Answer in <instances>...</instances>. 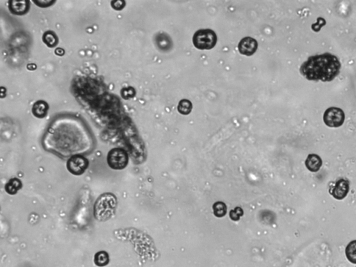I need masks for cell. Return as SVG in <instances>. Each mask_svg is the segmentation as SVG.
I'll return each instance as SVG.
<instances>
[{
    "mask_svg": "<svg viewBox=\"0 0 356 267\" xmlns=\"http://www.w3.org/2000/svg\"><path fill=\"white\" fill-rule=\"evenodd\" d=\"M8 8L13 14L22 16L28 12L30 2L28 1H9Z\"/></svg>",
    "mask_w": 356,
    "mask_h": 267,
    "instance_id": "cell-9",
    "label": "cell"
},
{
    "mask_svg": "<svg viewBox=\"0 0 356 267\" xmlns=\"http://www.w3.org/2000/svg\"><path fill=\"white\" fill-rule=\"evenodd\" d=\"M22 187H23V183H22L21 179L14 178L10 179L6 183V186H5V190L9 195H15L18 192V191L21 190Z\"/></svg>",
    "mask_w": 356,
    "mask_h": 267,
    "instance_id": "cell-12",
    "label": "cell"
},
{
    "mask_svg": "<svg viewBox=\"0 0 356 267\" xmlns=\"http://www.w3.org/2000/svg\"><path fill=\"white\" fill-rule=\"evenodd\" d=\"M117 208V199L115 195L105 193L99 196L94 205V216L98 221H107L115 214Z\"/></svg>",
    "mask_w": 356,
    "mask_h": 267,
    "instance_id": "cell-2",
    "label": "cell"
},
{
    "mask_svg": "<svg viewBox=\"0 0 356 267\" xmlns=\"http://www.w3.org/2000/svg\"><path fill=\"white\" fill-rule=\"evenodd\" d=\"M322 158L316 154H310L305 160V166L309 171L312 173H316L320 171L322 166Z\"/></svg>",
    "mask_w": 356,
    "mask_h": 267,
    "instance_id": "cell-10",
    "label": "cell"
},
{
    "mask_svg": "<svg viewBox=\"0 0 356 267\" xmlns=\"http://www.w3.org/2000/svg\"><path fill=\"white\" fill-rule=\"evenodd\" d=\"M107 160L108 165L112 169L122 170L128 164V154L123 149L116 148L109 152Z\"/></svg>",
    "mask_w": 356,
    "mask_h": 267,
    "instance_id": "cell-4",
    "label": "cell"
},
{
    "mask_svg": "<svg viewBox=\"0 0 356 267\" xmlns=\"http://www.w3.org/2000/svg\"><path fill=\"white\" fill-rule=\"evenodd\" d=\"M213 209L215 216L219 218L223 217L226 214V205L222 202L216 203L213 206Z\"/></svg>",
    "mask_w": 356,
    "mask_h": 267,
    "instance_id": "cell-17",
    "label": "cell"
},
{
    "mask_svg": "<svg viewBox=\"0 0 356 267\" xmlns=\"http://www.w3.org/2000/svg\"><path fill=\"white\" fill-rule=\"evenodd\" d=\"M43 42L49 48H54L58 43V37L52 31H46L43 36Z\"/></svg>",
    "mask_w": 356,
    "mask_h": 267,
    "instance_id": "cell-15",
    "label": "cell"
},
{
    "mask_svg": "<svg viewBox=\"0 0 356 267\" xmlns=\"http://www.w3.org/2000/svg\"><path fill=\"white\" fill-rule=\"evenodd\" d=\"M88 159L80 154H75L70 158L67 162L66 166L69 172L75 176H80L88 169Z\"/></svg>",
    "mask_w": 356,
    "mask_h": 267,
    "instance_id": "cell-6",
    "label": "cell"
},
{
    "mask_svg": "<svg viewBox=\"0 0 356 267\" xmlns=\"http://www.w3.org/2000/svg\"><path fill=\"white\" fill-rule=\"evenodd\" d=\"M349 191V182L347 179H339L335 183V186H334L332 190L330 191L332 196L335 198V199L343 200L347 197V194H348Z\"/></svg>",
    "mask_w": 356,
    "mask_h": 267,
    "instance_id": "cell-8",
    "label": "cell"
},
{
    "mask_svg": "<svg viewBox=\"0 0 356 267\" xmlns=\"http://www.w3.org/2000/svg\"><path fill=\"white\" fill-rule=\"evenodd\" d=\"M346 256L350 263L356 265V240L351 241L345 250Z\"/></svg>",
    "mask_w": 356,
    "mask_h": 267,
    "instance_id": "cell-14",
    "label": "cell"
},
{
    "mask_svg": "<svg viewBox=\"0 0 356 267\" xmlns=\"http://www.w3.org/2000/svg\"><path fill=\"white\" fill-rule=\"evenodd\" d=\"M49 110V106L46 102L38 100L35 102L32 107V113L36 118L43 119L46 117Z\"/></svg>",
    "mask_w": 356,
    "mask_h": 267,
    "instance_id": "cell-11",
    "label": "cell"
},
{
    "mask_svg": "<svg viewBox=\"0 0 356 267\" xmlns=\"http://www.w3.org/2000/svg\"><path fill=\"white\" fill-rule=\"evenodd\" d=\"M340 61L330 53L309 57L300 68V73L311 81L331 82L340 74Z\"/></svg>",
    "mask_w": 356,
    "mask_h": 267,
    "instance_id": "cell-1",
    "label": "cell"
},
{
    "mask_svg": "<svg viewBox=\"0 0 356 267\" xmlns=\"http://www.w3.org/2000/svg\"><path fill=\"white\" fill-rule=\"evenodd\" d=\"M111 4H112V7H113L114 9L117 10V11H120V10H122V8H124V6H125V2L124 1H114L111 3Z\"/></svg>",
    "mask_w": 356,
    "mask_h": 267,
    "instance_id": "cell-18",
    "label": "cell"
},
{
    "mask_svg": "<svg viewBox=\"0 0 356 267\" xmlns=\"http://www.w3.org/2000/svg\"><path fill=\"white\" fill-rule=\"evenodd\" d=\"M192 109V103L189 100H186V99L181 100L178 107V112L183 115H188L190 114Z\"/></svg>",
    "mask_w": 356,
    "mask_h": 267,
    "instance_id": "cell-16",
    "label": "cell"
},
{
    "mask_svg": "<svg viewBox=\"0 0 356 267\" xmlns=\"http://www.w3.org/2000/svg\"><path fill=\"white\" fill-rule=\"evenodd\" d=\"M33 2L38 5V6H41V7H48V6H52V5L55 4V1H34Z\"/></svg>",
    "mask_w": 356,
    "mask_h": 267,
    "instance_id": "cell-19",
    "label": "cell"
},
{
    "mask_svg": "<svg viewBox=\"0 0 356 267\" xmlns=\"http://www.w3.org/2000/svg\"><path fill=\"white\" fill-rule=\"evenodd\" d=\"M345 114L337 107H330L324 114V121L330 127H339L343 125Z\"/></svg>",
    "mask_w": 356,
    "mask_h": 267,
    "instance_id": "cell-5",
    "label": "cell"
},
{
    "mask_svg": "<svg viewBox=\"0 0 356 267\" xmlns=\"http://www.w3.org/2000/svg\"><path fill=\"white\" fill-rule=\"evenodd\" d=\"M94 263L99 267L107 266L110 263V256L108 253L104 251L97 252L94 257Z\"/></svg>",
    "mask_w": 356,
    "mask_h": 267,
    "instance_id": "cell-13",
    "label": "cell"
},
{
    "mask_svg": "<svg viewBox=\"0 0 356 267\" xmlns=\"http://www.w3.org/2000/svg\"><path fill=\"white\" fill-rule=\"evenodd\" d=\"M217 42V36L213 30H200L193 36V43L199 50H209L214 48Z\"/></svg>",
    "mask_w": 356,
    "mask_h": 267,
    "instance_id": "cell-3",
    "label": "cell"
},
{
    "mask_svg": "<svg viewBox=\"0 0 356 267\" xmlns=\"http://www.w3.org/2000/svg\"><path fill=\"white\" fill-rule=\"evenodd\" d=\"M258 48V41L251 37H245L238 45L239 53L243 55L250 57L255 53Z\"/></svg>",
    "mask_w": 356,
    "mask_h": 267,
    "instance_id": "cell-7",
    "label": "cell"
},
{
    "mask_svg": "<svg viewBox=\"0 0 356 267\" xmlns=\"http://www.w3.org/2000/svg\"><path fill=\"white\" fill-rule=\"evenodd\" d=\"M55 53H56L57 55H59V56H62V55H64V51H63V49L58 48L57 49Z\"/></svg>",
    "mask_w": 356,
    "mask_h": 267,
    "instance_id": "cell-20",
    "label": "cell"
}]
</instances>
